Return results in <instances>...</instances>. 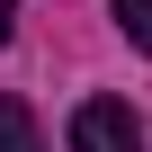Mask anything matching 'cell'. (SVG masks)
<instances>
[{
    "label": "cell",
    "mask_w": 152,
    "mask_h": 152,
    "mask_svg": "<svg viewBox=\"0 0 152 152\" xmlns=\"http://www.w3.org/2000/svg\"><path fill=\"white\" fill-rule=\"evenodd\" d=\"M72 152H143V116L125 99H81L72 107Z\"/></svg>",
    "instance_id": "1"
},
{
    "label": "cell",
    "mask_w": 152,
    "mask_h": 152,
    "mask_svg": "<svg viewBox=\"0 0 152 152\" xmlns=\"http://www.w3.org/2000/svg\"><path fill=\"white\" fill-rule=\"evenodd\" d=\"M0 152H45V143H36V116H27V99H0Z\"/></svg>",
    "instance_id": "2"
},
{
    "label": "cell",
    "mask_w": 152,
    "mask_h": 152,
    "mask_svg": "<svg viewBox=\"0 0 152 152\" xmlns=\"http://www.w3.org/2000/svg\"><path fill=\"white\" fill-rule=\"evenodd\" d=\"M107 9H116L125 45H134V54H152V0H107Z\"/></svg>",
    "instance_id": "3"
},
{
    "label": "cell",
    "mask_w": 152,
    "mask_h": 152,
    "mask_svg": "<svg viewBox=\"0 0 152 152\" xmlns=\"http://www.w3.org/2000/svg\"><path fill=\"white\" fill-rule=\"evenodd\" d=\"M9 27H18V0H0V45H9Z\"/></svg>",
    "instance_id": "4"
}]
</instances>
